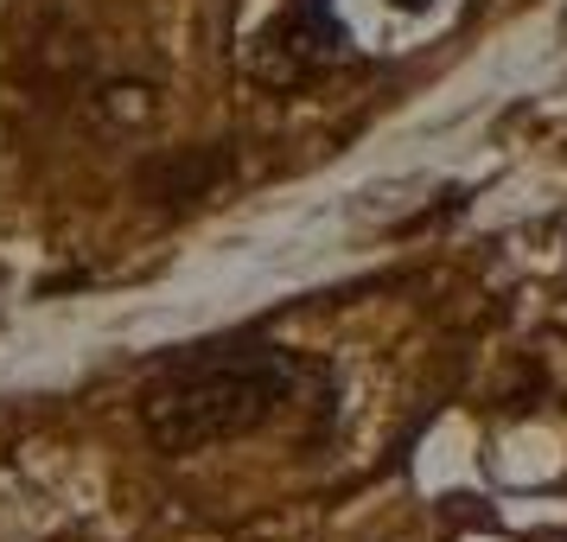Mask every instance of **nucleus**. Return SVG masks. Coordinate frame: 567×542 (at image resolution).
<instances>
[{
  "instance_id": "1",
  "label": "nucleus",
  "mask_w": 567,
  "mask_h": 542,
  "mask_svg": "<svg viewBox=\"0 0 567 542\" xmlns=\"http://www.w3.org/2000/svg\"><path fill=\"white\" fill-rule=\"evenodd\" d=\"M300 389V358L261 333L179 345L141 384V428L159 453H205L268 428Z\"/></svg>"
},
{
  "instance_id": "3",
  "label": "nucleus",
  "mask_w": 567,
  "mask_h": 542,
  "mask_svg": "<svg viewBox=\"0 0 567 542\" xmlns=\"http://www.w3.org/2000/svg\"><path fill=\"white\" fill-rule=\"evenodd\" d=\"M389 7H402V13H427L434 0H389Z\"/></svg>"
},
{
  "instance_id": "2",
  "label": "nucleus",
  "mask_w": 567,
  "mask_h": 542,
  "mask_svg": "<svg viewBox=\"0 0 567 542\" xmlns=\"http://www.w3.org/2000/svg\"><path fill=\"white\" fill-rule=\"evenodd\" d=\"M344 58H351V32L338 20V0H281V13L256 32L249 71L268 90H287V83H307Z\"/></svg>"
}]
</instances>
